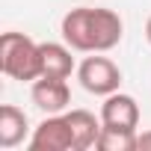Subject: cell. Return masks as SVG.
I'll list each match as a JSON object with an SVG mask.
<instances>
[{
  "mask_svg": "<svg viewBox=\"0 0 151 151\" xmlns=\"http://www.w3.org/2000/svg\"><path fill=\"white\" fill-rule=\"evenodd\" d=\"M71 50H74V47L59 45V42H42V77H59V80H68L71 71H77Z\"/></svg>",
  "mask_w": 151,
  "mask_h": 151,
  "instance_id": "ba28073f",
  "label": "cell"
},
{
  "mask_svg": "<svg viewBox=\"0 0 151 151\" xmlns=\"http://www.w3.org/2000/svg\"><path fill=\"white\" fill-rule=\"evenodd\" d=\"M145 39H148V45H151V15H148V21H145Z\"/></svg>",
  "mask_w": 151,
  "mask_h": 151,
  "instance_id": "7c38bea8",
  "label": "cell"
},
{
  "mask_svg": "<svg viewBox=\"0 0 151 151\" xmlns=\"http://www.w3.org/2000/svg\"><path fill=\"white\" fill-rule=\"evenodd\" d=\"M136 139H139L136 130H122V127L104 124L95 148H101V151H136Z\"/></svg>",
  "mask_w": 151,
  "mask_h": 151,
  "instance_id": "30bf717a",
  "label": "cell"
},
{
  "mask_svg": "<svg viewBox=\"0 0 151 151\" xmlns=\"http://www.w3.org/2000/svg\"><path fill=\"white\" fill-rule=\"evenodd\" d=\"M0 71L12 80L33 83L42 77V45L24 33L0 36Z\"/></svg>",
  "mask_w": 151,
  "mask_h": 151,
  "instance_id": "7a4b0ae2",
  "label": "cell"
},
{
  "mask_svg": "<svg viewBox=\"0 0 151 151\" xmlns=\"http://www.w3.org/2000/svg\"><path fill=\"white\" fill-rule=\"evenodd\" d=\"M30 133V122L27 113L18 110L15 104H3L0 107V148H15L27 139Z\"/></svg>",
  "mask_w": 151,
  "mask_h": 151,
  "instance_id": "9c48e42d",
  "label": "cell"
},
{
  "mask_svg": "<svg viewBox=\"0 0 151 151\" xmlns=\"http://www.w3.org/2000/svg\"><path fill=\"white\" fill-rule=\"evenodd\" d=\"M101 122L107 127H122V130H136L139 127V104L133 95L113 92L101 104Z\"/></svg>",
  "mask_w": 151,
  "mask_h": 151,
  "instance_id": "8992f818",
  "label": "cell"
},
{
  "mask_svg": "<svg viewBox=\"0 0 151 151\" xmlns=\"http://www.w3.org/2000/svg\"><path fill=\"white\" fill-rule=\"evenodd\" d=\"M27 145H30L33 151H74V139H71V127H68L65 113L45 116V119L33 127Z\"/></svg>",
  "mask_w": 151,
  "mask_h": 151,
  "instance_id": "277c9868",
  "label": "cell"
},
{
  "mask_svg": "<svg viewBox=\"0 0 151 151\" xmlns=\"http://www.w3.org/2000/svg\"><path fill=\"white\" fill-rule=\"evenodd\" d=\"M59 33L68 47L80 53H104L122 42L124 21L119 12L104 9V6H77L62 15Z\"/></svg>",
  "mask_w": 151,
  "mask_h": 151,
  "instance_id": "6da1fadb",
  "label": "cell"
},
{
  "mask_svg": "<svg viewBox=\"0 0 151 151\" xmlns=\"http://www.w3.org/2000/svg\"><path fill=\"white\" fill-rule=\"evenodd\" d=\"M30 98H33V104H36L45 116H53V113H65V110H68V104H71V89H68V83L59 80V77H39V80H33Z\"/></svg>",
  "mask_w": 151,
  "mask_h": 151,
  "instance_id": "5b68a950",
  "label": "cell"
},
{
  "mask_svg": "<svg viewBox=\"0 0 151 151\" xmlns=\"http://www.w3.org/2000/svg\"><path fill=\"white\" fill-rule=\"evenodd\" d=\"M77 80H80V86H83L89 95L107 98V95L119 92V86H122V68H119L110 56L92 53V56H86V59L77 65Z\"/></svg>",
  "mask_w": 151,
  "mask_h": 151,
  "instance_id": "3957f363",
  "label": "cell"
},
{
  "mask_svg": "<svg viewBox=\"0 0 151 151\" xmlns=\"http://www.w3.org/2000/svg\"><path fill=\"white\" fill-rule=\"evenodd\" d=\"M65 119H68V127H71L74 151H86V148L98 145V136H101L104 122L95 119V113H89V110H68Z\"/></svg>",
  "mask_w": 151,
  "mask_h": 151,
  "instance_id": "52a82bcc",
  "label": "cell"
},
{
  "mask_svg": "<svg viewBox=\"0 0 151 151\" xmlns=\"http://www.w3.org/2000/svg\"><path fill=\"white\" fill-rule=\"evenodd\" d=\"M136 151H151V130L139 133V139H136Z\"/></svg>",
  "mask_w": 151,
  "mask_h": 151,
  "instance_id": "8fae6325",
  "label": "cell"
}]
</instances>
